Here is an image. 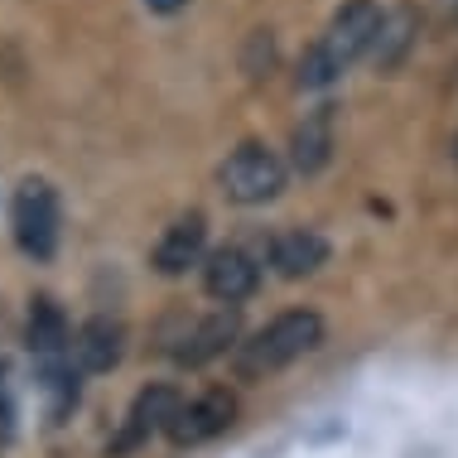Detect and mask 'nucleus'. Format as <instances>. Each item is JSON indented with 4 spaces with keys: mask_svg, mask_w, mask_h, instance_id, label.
<instances>
[{
    "mask_svg": "<svg viewBox=\"0 0 458 458\" xmlns=\"http://www.w3.org/2000/svg\"><path fill=\"white\" fill-rule=\"evenodd\" d=\"M381 30H386V10H381L377 0H348V5L324 24V34L314 39V48L304 54L300 88H328V82H338L343 72L357 68L371 48L381 44Z\"/></svg>",
    "mask_w": 458,
    "mask_h": 458,
    "instance_id": "obj_1",
    "label": "nucleus"
},
{
    "mask_svg": "<svg viewBox=\"0 0 458 458\" xmlns=\"http://www.w3.org/2000/svg\"><path fill=\"white\" fill-rule=\"evenodd\" d=\"M318 343H324V318L314 309H290V314L270 318L266 328H256L242 343L237 367H242V377H276V371L309 357Z\"/></svg>",
    "mask_w": 458,
    "mask_h": 458,
    "instance_id": "obj_2",
    "label": "nucleus"
},
{
    "mask_svg": "<svg viewBox=\"0 0 458 458\" xmlns=\"http://www.w3.org/2000/svg\"><path fill=\"white\" fill-rule=\"evenodd\" d=\"M284 179H290V165H284L270 145H256V140L237 145V150L217 165V189L237 208H261L270 198H280Z\"/></svg>",
    "mask_w": 458,
    "mask_h": 458,
    "instance_id": "obj_3",
    "label": "nucleus"
},
{
    "mask_svg": "<svg viewBox=\"0 0 458 458\" xmlns=\"http://www.w3.org/2000/svg\"><path fill=\"white\" fill-rule=\"evenodd\" d=\"M10 227L30 261H48L58 251V193L44 179H24L10 198Z\"/></svg>",
    "mask_w": 458,
    "mask_h": 458,
    "instance_id": "obj_4",
    "label": "nucleus"
},
{
    "mask_svg": "<svg viewBox=\"0 0 458 458\" xmlns=\"http://www.w3.org/2000/svg\"><path fill=\"white\" fill-rule=\"evenodd\" d=\"M232 415H237V401H232V391H203L193 395V401H179L174 415H169L165 435L179 444V449H198V444L227 435Z\"/></svg>",
    "mask_w": 458,
    "mask_h": 458,
    "instance_id": "obj_5",
    "label": "nucleus"
},
{
    "mask_svg": "<svg viewBox=\"0 0 458 458\" xmlns=\"http://www.w3.org/2000/svg\"><path fill=\"white\" fill-rule=\"evenodd\" d=\"M203 290L213 294L217 304H242L261 290V261L242 246H222L203 261Z\"/></svg>",
    "mask_w": 458,
    "mask_h": 458,
    "instance_id": "obj_6",
    "label": "nucleus"
},
{
    "mask_svg": "<svg viewBox=\"0 0 458 458\" xmlns=\"http://www.w3.org/2000/svg\"><path fill=\"white\" fill-rule=\"evenodd\" d=\"M324 261H328V242L318 237V232H309V227L276 232V237L266 242V266L276 270L280 280H304Z\"/></svg>",
    "mask_w": 458,
    "mask_h": 458,
    "instance_id": "obj_7",
    "label": "nucleus"
},
{
    "mask_svg": "<svg viewBox=\"0 0 458 458\" xmlns=\"http://www.w3.org/2000/svg\"><path fill=\"white\" fill-rule=\"evenodd\" d=\"M174 405H179V395L169 391V386H145L140 395H135V405L126 411V425L116 429V439H111V449L116 454H131V449H140L150 435H159V429L169 425V415H174Z\"/></svg>",
    "mask_w": 458,
    "mask_h": 458,
    "instance_id": "obj_8",
    "label": "nucleus"
},
{
    "mask_svg": "<svg viewBox=\"0 0 458 458\" xmlns=\"http://www.w3.org/2000/svg\"><path fill=\"white\" fill-rule=\"evenodd\" d=\"M203 246H208L203 213H189V217L169 222L165 237L155 242V270L159 276H183V270L203 266Z\"/></svg>",
    "mask_w": 458,
    "mask_h": 458,
    "instance_id": "obj_9",
    "label": "nucleus"
},
{
    "mask_svg": "<svg viewBox=\"0 0 458 458\" xmlns=\"http://www.w3.org/2000/svg\"><path fill=\"white\" fill-rule=\"evenodd\" d=\"M24 338H30V352H34V362H39V367L72 362V333H68L64 309H58L54 300H34Z\"/></svg>",
    "mask_w": 458,
    "mask_h": 458,
    "instance_id": "obj_10",
    "label": "nucleus"
},
{
    "mask_svg": "<svg viewBox=\"0 0 458 458\" xmlns=\"http://www.w3.org/2000/svg\"><path fill=\"white\" fill-rule=\"evenodd\" d=\"M126 352V333H121L116 318H88L78 333H72V362L78 371H111Z\"/></svg>",
    "mask_w": 458,
    "mask_h": 458,
    "instance_id": "obj_11",
    "label": "nucleus"
},
{
    "mask_svg": "<svg viewBox=\"0 0 458 458\" xmlns=\"http://www.w3.org/2000/svg\"><path fill=\"white\" fill-rule=\"evenodd\" d=\"M237 343V314H208L203 324H198L193 333H183V343L174 348V357L183 367H203V362H213V357H222Z\"/></svg>",
    "mask_w": 458,
    "mask_h": 458,
    "instance_id": "obj_12",
    "label": "nucleus"
},
{
    "mask_svg": "<svg viewBox=\"0 0 458 458\" xmlns=\"http://www.w3.org/2000/svg\"><path fill=\"white\" fill-rule=\"evenodd\" d=\"M328 155H333V116H328V106H318L314 116L294 131V169H300V174H318V169L328 165Z\"/></svg>",
    "mask_w": 458,
    "mask_h": 458,
    "instance_id": "obj_13",
    "label": "nucleus"
},
{
    "mask_svg": "<svg viewBox=\"0 0 458 458\" xmlns=\"http://www.w3.org/2000/svg\"><path fill=\"white\" fill-rule=\"evenodd\" d=\"M145 5H150V10H159V15H174V10H183L189 0H145Z\"/></svg>",
    "mask_w": 458,
    "mask_h": 458,
    "instance_id": "obj_14",
    "label": "nucleus"
},
{
    "mask_svg": "<svg viewBox=\"0 0 458 458\" xmlns=\"http://www.w3.org/2000/svg\"><path fill=\"white\" fill-rule=\"evenodd\" d=\"M454 155H458V150H454Z\"/></svg>",
    "mask_w": 458,
    "mask_h": 458,
    "instance_id": "obj_15",
    "label": "nucleus"
}]
</instances>
